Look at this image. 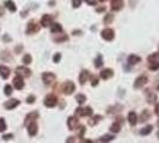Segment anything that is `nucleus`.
<instances>
[{"label": "nucleus", "mask_w": 159, "mask_h": 143, "mask_svg": "<svg viewBox=\"0 0 159 143\" xmlns=\"http://www.w3.org/2000/svg\"><path fill=\"white\" fill-rule=\"evenodd\" d=\"M76 115L79 117H89L92 115V109L91 107H78L76 109Z\"/></svg>", "instance_id": "1"}, {"label": "nucleus", "mask_w": 159, "mask_h": 143, "mask_svg": "<svg viewBox=\"0 0 159 143\" xmlns=\"http://www.w3.org/2000/svg\"><path fill=\"white\" fill-rule=\"evenodd\" d=\"M74 89H76V85H74L72 81H66V82L62 85V92H63L65 94H67V96L72 94Z\"/></svg>", "instance_id": "2"}, {"label": "nucleus", "mask_w": 159, "mask_h": 143, "mask_svg": "<svg viewBox=\"0 0 159 143\" xmlns=\"http://www.w3.org/2000/svg\"><path fill=\"white\" fill-rule=\"evenodd\" d=\"M39 31H40V25H39L37 22L31 21V22L28 24V26H26V33L32 35V33H36V32H39Z\"/></svg>", "instance_id": "3"}, {"label": "nucleus", "mask_w": 159, "mask_h": 143, "mask_svg": "<svg viewBox=\"0 0 159 143\" xmlns=\"http://www.w3.org/2000/svg\"><path fill=\"white\" fill-rule=\"evenodd\" d=\"M58 104V97L54 96V94H49L44 99V105L47 107H54L55 105Z\"/></svg>", "instance_id": "4"}, {"label": "nucleus", "mask_w": 159, "mask_h": 143, "mask_svg": "<svg viewBox=\"0 0 159 143\" xmlns=\"http://www.w3.org/2000/svg\"><path fill=\"white\" fill-rule=\"evenodd\" d=\"M55 79H56L55 74L50 73V72H47V73H43V74H42V80H43V82H44L46 85L53 84V82L55 81Z\"/></svg>", "instance_id": "5"}, {"label": "nucleus", "mask_w": 159, "mask_h": 143, "mask_svg": "<svg viewBox=\"0 0 159 143\" xmlns=\"http://www.w3.org/2000/svg\"><path fill=\"white\" fill-rule=\"evenodd\" d=\"M16 73H17V75H21L22 78H23V76H24V78H28V76L31 75V70H30L29 68L22 66V67H17Z\"/></svg>", "instance_id": "6"}, {"label": "nucleus", "mask_w": 159, "mask_h": 143, "mask_svg": "<svg viewBox=\"0 0 159 143\" xmlns=\"http://www.w3.org/2000/svg\"><path fill=\"white\" fill-rule=\"evenodd\" d=\"M102 37L105 40V41H113L114 37H115V33H114V30L111 29H104L102 31Z\"/></svg>", "instance_id": "7"}, {"label": "nucleus", "mask_w": 159, "mask_h": 143, "mask_svg": "<svg viewBox=\"0 0 159 143\" xmlns=\"http://www.w3.org/2000/svg\"><path fill=\"white\" fill-rule=\"evenodd\" d=\"M147 84V76L146 75H141V76H139L136 80H135V82H134V88H141L143 86H145Z\"/></svg>", "instance_id": "8"}, {"label": "nucleus", "mask_w": 159, "mask_h": 143, "mask_svg": "<svg viewBox=\"0 0 159 143\" xmlns=\"http://www.w3.org/2000/svg\"><path fill=\"white\" fill-rule=\"evenodd\" d=\"M41 26H43V28H47V26H49V25H51L53 24V18H51V16H49V14H44L43 17H42V19H41Z\"/></svg>", "instance_id": "9"}, {"label": "nucleus", "mask_w": 159, "mask_h": 143, "mask_svg": "<svg viewBox=\"0 0 159 143\" xmlns=\"http://www.w3.org/2000/svg\"><path fill=\"white\" fill-rule=\"evenodd\" d=\"M13 86L17 88V89H23L24 88V81L22 79L21 75H17L14 79H13Z\"/></svg>", "instance_id": "10"}, {"label": "nucleus", "mask_w": 159, "mask_h": 143, "mask_svg": "<svg viewBox=\"0 0 159 143\" xmlns=\"http://www.w3.org/2000/svg\"><path fill=\"white\" fill-rule=\"evenodd\" d=\"M28 132L30 136H35L37 134V124L35 123V120L30 122V124L28 125Z\"/></svg>", "instance_id": "11"}, {"label": "nucleus", "mask_w": 159, "mask_h": 143, "mask_svg": "<svg viewBox=\"0 0 159 143\" xmlns=\"http://www.w3.org/2000/svg\"><path fill=\"white\" fill-rule=\"evenodd\" d=\"M110 7L113 11H120L123 7V0H111Z\"/></svg>", "instance_id": "12"}, {"label": "nucleus", "mask_w": 159, "mask_h": 143, "mask_svg": "<svg viewBox=\"0 0 159 143\" xmlns=\"http://www.w3.org/2000/svg\"><path fill=\"white\" fill-rule=\"evenodd\" d=\"M18 105H19V100H17V99H11V100H9V101H6L4 104L5 109H7V110H12Z\"/></svg>", "instance_id": "13"}, {"label": "nucleus", "mask_w": 159, "mask_h": 143, "mask_svg": "<svg viewBox=\"0 0 159 143\" xmlns=\"http://www.w3.org/2000/svg\"><path fill=\"white\" fill-rule=\"evenodd\" d=\"M101 78L102 79H104V80H108V79H110L113 75H114V72L111 70V69H109V68H107V69H103L102 72H101Z\"/></svg>", "instance_id": "14"}, {"label": "nucleus", "mask_w": 159, "mask_h": 143, "mask_svg": "<svg viewBox=\"0 0 159 143\" xmlns=\"http://www.w3.org/2000/svg\"><path fill=\"white\" fill-rule=\"evenodd\" d=\"M10 68L6 66H0V75H1L3 79H7L10 76Z\"/></svg>", "instance_id": "15"}, {"label": "nucleus", "mask_w": 159, "mask_h": 143, "mask_svg": "<svg viewBox=\"0 0 159 143\" xmlns=\"http://www.w3.org/2000/svg\"><path fill=\"white\" fill-rule=\"evenodd\" d=\"M87 79H89V72L87 70H83L80 75H79V82L80 85H85V82L87 81Z\"/></svg>", "instance_id": "16"}, {"label": "nucleus", "mask_w": 159, "mask_h": 143, "mask_svg": "<svg viewBox=\"0 0 159 143\" xmlns=\"http://www.w3.org/2000/svg\"><path fill=\"white\" fill-rule=\"evenodd\" d=\"M128 122H129L130 125H135L138 123V116H136L135 112L132 111V112L128 113Z\"/></svg>", "instance_id": "17"}, {"label": "nucleus", "mask_w": 159, "mask_h": 143, "mask_svg": "<svg viewBox=\"0 0 159 143\" xmlns=\"http://www.w3.org/2000/svg\"><path fill=\"white\" fill-rule=\"evenodd\" d=\"M76 124H77V119L74 117H69L67 119V127L69 130H74L76 129Z\"/></svg>", "instance_id": "18"}, {"label": "nucleus", "mask_w": 159, "mask_h": 143, "mask_svg": "<svg viewBox=\"0 0 159 143\" xmlns=\"http://www.w3.org/2000/svg\"><path fill=\"white\" fill-rule=\"evenodd\" d=\"M5 6L11 12H16L17 11V7H16V5H14V3L12 1V0H6V1H5Z\"/></svg>", "instance_id": "19"}, {"label": "nucleus", "mask_w": 159, "mask_h": 143, "mask_svg": "<svg viewBox=\"0 0 159 143\" xmlns=\"http://www.w3.org/2000/svg\"><path fill=\"white\" fill-rule=\"evenodd\" d=\"M37 118H39V112H31V113H29V115L25 117V123L32 122V120L37 119Z\"/></svg>", "instance_id": "20"}, {"label": "nucleus", "mask_w": 159, "mask_h": 143, "mask_svg": "<svg viewBox=\"0 0 159 143\" xmlns=\"http://www.w3.org/2000/svg\"><path fill=\"white\" fill-rule=\"evenodd\" d=\"M62 31V26L59 23H53L51 24V32L53 33H59Z\"/></svg>", "instance_id": "21"}, {"label": "nucleus", "mask_w": 159, "mask_h": 143, "mask_svg": "<svg viewBox=\"0 0 159 143\" xmlns=\"http://www.w3.org/2000/svg\"><path fill=\"white\" fill-rule=\"evenodd\" d=\"M110 130L113 131V132H118L120 130H121V120H117V122H115L111 127H110Z\"/></svg>", "instance_id": "22"}, {"label": "nucleus", "mask_w": 159, "mask_h": 143, "mask_svg": "<svg viewBox=\"0 0 159 143\" xmlns=\"http://www.w3.org/2000/svg\"><path fill=\"white\" fill-rule=\"evenodd\" d=\"M141 61V59L139 57V56H136V55H130L129 57H128V63L132 66V64H136L138 62H140Z\"/></svg>", "instance_id": "23"}, {"label": "nucleus", "mask_w": 159, "mask_h": 143, "mask_svg": "<svg viewBox=\"0 0 159 143\" xmlns=\"http://www.w3.org/2000/svg\"><path fill=\"white\" fill-rule=\"evenodd\" d=\"M150 116H151L150 111H148V110H144L143 112H141V116H140V120H141V122H146L147 119H150Z\"/></svg>", "instance_id": "24"}, {"label": "nucleus", "mask_w": 159, "mask_h": 143, "mask_svg": "<svg viewBox=\"0 0 159 143\" xmlns=\"http://www.w3.org/2000/svg\"><path fill=\"white\" fill-rule=\"evenodd\" d=\"M152 129H153V128H152V125H147L146 128H144L143 130L140 131V134L143 135V136H146V135H148V134L152 132Z\"/></svg>", "instance_id": "25"}, {"label": "nucleus", "mask_w": 159, "mask_h": 143, "mask_svg": "<svg viewBox=\"0 0 159 143\" xmlns=\"http://www.w3.org/2000/svg\"><path fill=\"white\" fill-rule=\"evenodd\" d=\"M157 100V96L154 94V93H152V92H147V101L150 103V104H152V103H154Z\"/></svg>", "instance_id": "26"}, {"label": "nucleus", "mask_w": 159, "mask_h": 143, "mask_svg": "<svg viewBox=\"0 0 159 143\" xmlns=\"http://www.w3.org/2000/svg\"><path fill=\"white\" fill-rule=\"evenodd\" d=\"M113 139H114V136H113V135H105V136L101 137V138L98 139V142H110V141H113Z\"/></svg>", "instance_id": "27"}, {"label": "nucleus", "mask_w": 159, "mask_h": 143, "mask_svg": "<svg viewBox=\"0 0 159 143\" xmlns=\"http://www.w3.org/2000/svg\"><path fill=\"white\" fill-rule=\"evenodd\" d=\"M76 100L78 101V104H84L85 103V100H86V97H85V94H77L76 96Z\"/></svg>", "instance_id": "28"}, {"label": "nucleus", "mask_w": 159, "mask_h": 143, "mask_svg": "<svg viewBox=\"0 0 159 143\" xmlns=\"http://www.w3.org/2000/svg\"><path fill=\"white\" fill-rule=\"evenodd\" d=\"M101 118H102V117H101L99 115H97V116L92 117V118L89 120V124H90V125H96V124H97V123L101 120Z\"/></svg>", "instance_id": "29"}, {"label": "nucleus", "mask_w": 159, "mask_h": 143, "mask_svg": "<svg viewBox=\"0 0 159 143\" xmlns=\"http://www.w3.org/2000/svg\"><path fill=\"white\" fill-rule=\"evenodd\" d=\"M150 69L151 70H158L159 69V60L153 61V62H150Z\"/></svg>", "instance_id": "30"}, {"label": "nucleus", "mask_w": 159, "mask_h": 143, "mask_svg": "<svg viewBox=\"0 0 159 143\" xmlns=\"http://www.w3.org/2000/svg\"><path fill=\"white\" fill-rule=\"evenodd\" d=\"M102 64H103V61H102V55H98V56H97V59L95 60V67L99 68V67H102Z\"/></svg>", "instance_id": "31"}, {"label": "nucleus", "mask_w": 159, "mask_h": 143, "mask_svg": "<svg viewBox=\"0 0 159 143\" xmlns=\"http://www.w3.org/2000/svg\"><path fill=\"white\" fill-rule=\"evenodd\" d=\"M113 19H114V14H107L105 16V18H104V23L105 24H110L111 22H113Z\"/></svg>", "instance_id": "32"}, {"label": "nucleus", "mask_w": 159, "mask_h": 143, "mask_svg": "<svg viewBox=\"0 0 159 143\" xmlns=\"http://www.w3.org/2000/svg\"><path fill=\"white\" fill-rule=\"evenodd\" d=\"M31 61H32L31 55H29V54L24 55V57H23V63H24V64H30V63H31Z\"/></svg>", "instance_id": "33"}, {"label": "nucleus", "mask_w": 159, "mask_h": 143, "mask_svg": "<svg viewBox=\"0 0 159 143\" xmlns=\"http://www.w3.org/2000/svg\"><path fill=\"white\" fill-rule=\"evenodd\" d=\"M6 130V123L4 118H0V132H3Z\"/></svg>", "instance_id": "34"}, {"label": "nucleus", "mask_w": 159, "mask_h": 143, "mask_svg": "<svg viewBox=\"0 0 159 143\" xmlns=\"http://www.w3.org/2000/svg\"><path fill=\"white\" fill-rule=\"evenodd\" d=\"M4 93H5L6 96H11V94H12V87H11L10 85H6V86H5V88H4Z\"/></svg>", "instance_id": "35"}, {"label": "nucleus", "mask_w": 159, "mask_h": 143, "mask_svg": "<svg viewBox=\"0 0 159 143\" xmlns=\"http://www.w3.org/2000/svg\"><path fill=\"white\" fill-rule=\"evenodd\" d=\"M159 57V54H153V55H150L148 56V62H153V61H157Z\"/></svg>", "instance_id": "36"}, {"label": "nucleus", "mask_w": 159, "mask_h": 143, "mask_svg": "<svg viewBox=\"0 0 159 143\" xmlns=\"http://www.w3.org/2000/svg\"><path fill=\"white\" fill-rule=\"evenodd\" d=\"M60 60H61V54H55L54 55V57H53V61H54L55 63H58V62H60Z\"/></svg>", "instance_id": "37"}, {"label": "nucleus", "mask_w": 159, "mask_h": 143, "mask_svg": "<svg viewBox=\"0 0 159 143\" xmlns=\"http://www.w3.org/2000/svg\"><path fill=\"white\" fill-rule=\"evenodd\" d=\"M72 4H73V7H79L81 4V0H73Z\"/></svg>", "instance_id": "38"}, {"label": "nucleus", "mask_w": 159, "mask_h": 143, "mask_svg": "<svg viewBox=\"0 0 159 143\" xmlns=\"http://www.w3.org/2000/svg\"><path fill=\"white\" fill-rule=\"evenodd\" d=\"M91 85H92V86H97V85H98V78H97V76H93V78H92Z\"/></svg>", "instance_id": "39"}, {"label": "nucleus", "mask_w": 159, "mask_h": 143, "mask_svg": "<svg viewBox=\"0 0 159 143\" xmlns=\"http://www.w3.org/2000/svg\"><path fill=\"white\" fill-rule=\"evenodd\" d=\"M34 101H35V97H34V96L28 97V99H26V103H28V104H32Z\"/></svg>", "instance_id": "40"}, {"label": "nucleus", "mask_w": 159, "mask_h": 143, "mask_svg": "<svg viewBox=\"0 0 159 143\" xmlns=\"http://www.w3.org/2000/svg\"><path fill=\"white\" fill-rule=\"evenodd\" d=\"M12 137H13V135H12V134H9V135H4V136H3V139H4V141H9V139H11Z\"/></svg>", "instance_id": "41"}, {"label": "nucleus", "mask_w": 159, "mask_h": 143, "mask_svg": "<svg viewBox=\"0 0 159 143\" xmlns=\"http://www.w3.org/2000/svg\"><path fill=\"white\" fill-rule=\"evenodd\" d=\"M85 1L89 4V5H97V1H96V0H85Z\"/></svg>", "instance_id": "42"}, {"label": "nucleus", "mask_w": 159, "mask_h": 143, "mask_svg": "<svg viewBox=\"0 0 159 143\" xmlns=\"http://www.w3.org/2000/svg\"><path fill=\"white\" fill-rule=\"evenodd\" d=\"M66 40H67V36H62V37H60V38H55L56 42H62V41H66Z\"/></svg>", "instance_id": "43"}, {"label": "nucleus", "mask_w": 159, "mask_h": 143, "mask_svg": "<svg viewBox=\"0 0 159 143\" xmlns=\"http://www.w3.org/2000/svg\"><path fill=\"white\" fill-rule=\"evenodd\" d=\"M155 113L159 116V104H157V105H155Z\"/></svg>", "instance_id": "44"}, {"label": "nucleus", "mask_w": 159, "mask_h": 143, "mask_svg": "<svg viewBox=\"0 0 159 143\" xmlns=\"http://www.w3.org/2000/svg\"><path fill=\"white\" fill-rule=\"evenodd\" d=\"M97 11H98V12H102V11H105V7H99V8H97Z\"/></svg>", "instance_id": "45"}, {"label": "nucleus", "mask_w": 159, "mask_h": 143, "mask_svg": "<svg viewBox=\"0 0 159 143\" xmlns=\"http://www.w3.org/2000/svg\"><path fill=\"white\" fill-rule=\"evenodd\" d=\"M0 16H3V10L0 8Z\"/></svg>", "instance_id": "46"}, {"label": "nucleus", "mask_w": 159, "mask_h": 143, "mask_svg": "<svg viewBox=\"0 0 159 143\" xmlns=\"http://www.w3.org/2000/svg\"><path fill=\"white\" fill-rule=\"evenodd\" d=\"M98 1H101V3H104V1H107V0H98Z\"/></svg>", "instance_id": "47"}, {"label": "nucleus", "mask_w": 159, "mask_h": 143, "mask_svg": "<svg viewBox=\"0 0 159 143\" xmlns=\"http://www.w3.org/2000/svg\"><path fill=\"white\" fill-rule=\"evenodd\" d=\"M157 87H158V89H159V82H158V85H157Z\"/></svg>", "instance_id": "48"}, {"label": "nucleus", "mask_w": 159, "mask_h": 143, "mask_svg": "<svg viewBox=\"0 0 159 143\" xmlns=\"http://www.w3.org/2000/svg\"><path fill=\"white\" fill-rule=\"evenodd\" d=\"M158 137H159V132H158Z\"/></svg>", "instance_id": "49"}, {"label": "nucleus", "mask_w": 159, "mask_h": 143, "mask_svg": "<svg viewBox=\"0 0 159 143\" xmlns=\"http://www.w3.org/2000/svg\"><path fill=\"white\" fill-rule=\"evenodd\" d=\"M158 125H159V122H158Z\"/></svg>", "instance_id": "50"}, {"label": "nucleus", "mask_w": 159, "mask_h": 143, "mask_svg": "<svg viewBox=\"0 0 159 143\" xmlns=\"http://www.w3.org/2000/svg\"><path fill=\"white\" fill-rule=\"evenodd\" d=\"M158 54H159V52H158Z\"/></svg>", "instance_id": "51"}]
</instances>
